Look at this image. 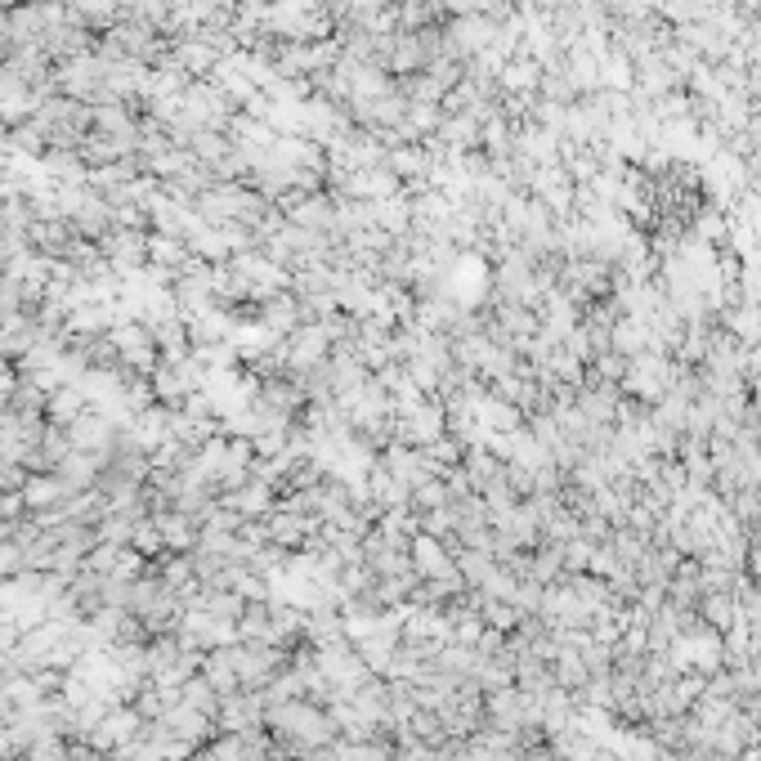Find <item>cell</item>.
<instances>
[{
	"label": "cell",
	"mask_w": 761,
	"mask_h": 761,
	"mask_svg": "<svg viewBox=\"0 0 761 761\" xmlns=\"http://www.w3.org/2000/svg\"><path fill=\"white\" fill-rule=\"evenodd\" d=\"M220 689L211 685V681H206L202 672L197 676H188L184 685H180V704H188V708H197V713H206V717H216L220 713Z\"/></svg>",
	"instance_id": "cell-1"
}]
</instances>
